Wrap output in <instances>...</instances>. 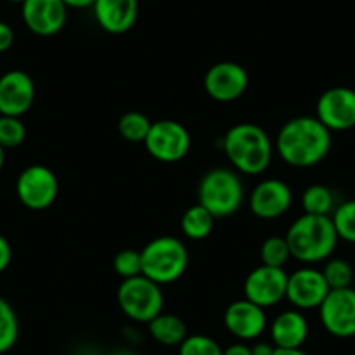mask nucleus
<instances>
[{
	"label": "nucleus",
	"mask_w": 355,
	"mask_h": 355,
	"mask_svg": "<svg viewBox=\"0 0 355 355\" xmlns=\"http://www.w3.org/2000/svg\"><path fill=\"white\" fill-rule=\"evenodd\" d=\"M141 275L159 286L173 284L189 268V249L178 237H155L139 251Z\"/></svg>",
	"instance_id": "4"
},
{
	"label": "nucleus",
	"mask_w": 355,
	"mask_h": 355,
	"mask_svg": "<svg viewBox=\"0 0 355 355\" xmlns=\"http://www.w3.org/2000/svg\"><path fill=\"white\" fill-rule=\"evenodd\" d=\"M288 272L277 266L259 265L248 274L244 281V298L261 309H270L286 300Z\"/></svg>",
	"instance_id": "9"
},
{
	"label": "nucleus",
	"mask_w": 355,
	"mask_h": 355,
	"mask_svg": "<svg viewBox=\"0 0 355 355\" xmlns=\"http://www.w3.org/2000/svg\"><path fill=\"white\" fill-rule=\"evenodd\" d=\"M143 145L155 160L174 164L189 155L192 148V136L182 122L162 119L152 122V128Z\"/></svg>",
	"instance_id": "7"
},
{
	"label": "nucleus",
	"mask_w": 355,
	"mask_h": 355,
	"mask_svg": "<svg viewBox=\"0 0 355 355\" xmlns=\"http://www.w3.org/2000/svg\"><path fill=\"white\" fill-rule=\"evenodd\" d=\"M19 336V320L11 303L0 296V355L11 350Z\"/></svg>",
	"instance_id": "23"
},
{
	"label": "nucleus",
	"mask_w": 355,
	"mask_h": 355,
	"mask_svg": "<svg viewBox=\"0 0 355 355\" xmlns=\"http://www.w3.org/2000/svg\"><path fill=\"white\" fill-rule=\"evenodd\" d=\"M117 303L125 317L148 324L164 312V293L159 284L145 275L124 279L117 289Z\"/></svg>",
	"instance_id": "6"
},
{
	"label": "nucleus",
	"mask_w": 355,
	"mask_h": 355,
	"mask_svg": "<svg viewBox=\"0 0 355 355\" xmlns=\"http://www.w3.org/2000/svg\"><path fill=\"white\" fill-rule=\"evenodd\" d=\"M119 355H131V354H128V352H121V354Z\"/></svg>",
	"instance_id": "39"
},
{
	"label": "nucleus",
	"mask_w": 355,
	"mask_h": 355,
	"mask_svg": "<svg viewBox=\"0 0 355 355\" xmlns=\"http://www.w3.org/2000/svg\"><path fill=\"white\" fill-rule=\"evenodd\" d=\"M68 9H85L93 8L94 0H63Z\"/></svg>",
	"instance_id": "35"
},
{
	"label": "nucleus",
	"mask_w": 355,
	"mask_h": 355,
	"mask_svg": "<svg viewBox=\"0 0 355 355\" xmlns=\"http://www.w3.org/2000/svg\"><path fill=\"white\" fill-rule=\"evenodd\" d=\"M178 348L180 355H223L220 343L206 334H190Z\"/></svg>",
	"instance_id": "29"
},
{
	"label": "nucleus",
	"mask_w": 355,
	"mask_h": 355,
	"mask_svg": "<svg viewBox=\"0 0 355 355\" xmlns=\"http://www.w3.org/2000/svg\"><path fill=\"white\" fill-rule=\"evenodd\" d=\"M58 193L60 183L56 174L44 164H32L25 167L16 180V196L26 209H49L56 202Z\"/></svg>",
	"instance_id": "8"
},
{
	"label": "nucleus",
	"mask_w": 355,
	"mask_h": 355,
	"mask_svg": "<svg viewBox=\"0 0 355 355\" xmlns=\"http://www.w3.org/2000/svg\"><path fill=\"white\" fill-rule=\"evenodd\" d=\"M322 270L313 265H305L288 275L286 300L298 310H315L322 305L324 298L329 293Z\"/></svg>",
	"instance_id": "12"
},
{
	"label": "nucleus",
	"mask_w": 355,
	"mask_h": 355,
	"mask_svg": "<svg viewBox=\"0 0 355 355\" xmlns=\"http://www.w3.org/2000/svg\"><path fill=\"white\" fill-rule=\"evenodd\" d=\"M270 338L275 348H302L309 338V320L302 310H284L270 324Z\"/></svg>",
	"instance_id": "19"
},
{
	"label": "nucleus",
	"mask_w": 355,
	"mask_h": 355,
	"mask_svg": "<svg viewBox=\"0 0 355 355\" xmlns=\"http://www.w3.org/2000/svg\"><path fill=\"white\" fill-rule=\"evenodd\" d=\"M252 355H274L275 347L274 343H268V341H258L256 345L251 347Z\"/></svg>",
	"instance_id": "34"
},
{
	"label": "nucleus",
	"mask_w": 355,
	"mask_h": 355,
	"mask_svg": "<svg viewBox=\"0 0 355 355\" xmlns=\"http://www.w3.org/2000/svg\"><path fill=\"white\" fill-rule=\"evenodd\" d=\"M114 270L119 277L124 279L141 275V254L136 249H122L114 258Z\"/></svg>",
	"instance_id": "30"
},
{
	"label": "nucleus",
	"mask_w": 355,
	"mask_h": 355,
	"mask_svg": "<svg viewBox=\"0 0 355 355\" xmlns=\"http://www.w3.org/2000/svg\"><path fill=\"white\" fill-rule=\"evenodd\" d=\"M8 2H11V4H23L25 0H8Z\"/></svg>",
	"instance_id": "38"
},
{
	"label": "nucleus",
	"mask_w": 355,
	"mask_h": 355,
	"mask_svg": "<svg viewBox=\"0 0 355 355\" xmlns=\"http://www.w3.org/2000/svg\"><path fill=\"white\" fill-rule=\"evenodd\" d=\"M223 152L234 169L248 176L265 173L274 159V141L261 125L241 122L223 136Z\"/></svg>",
	"instance_id": "2"
},
{
	"label": "nucleus",
	"mask_w": 355,
	"mask_h": 355,
	"mask_svg": "<svg viewBox=\"0 0 355 355\" xmlns=\"http://www.w3.org/2000/svg\"><path fill=\"white\" fill-rule=\"evenodd\" d=\"M26 138V128L21 117L0 115V146L6 150L16 148Z\"/></svg>",
	"instance_id": "28"
},
{
	"label": "nucleus",
	"mask_w": 355,
	"mask_h": 355,
	"mask_svg": "<svg viewBox=\"0 0 355 355\" xmlns=\"http://www.w3.org/2000/svg\"><path fill=\"white\" fill-rule=\"evenodd\" d=\"M291 258L303 265H315L331 258L338 244V234L331 216L305 214L296 218L286 232Z\"/></svg>",
	"instance_id": "3"
},
{
	"label": "nucleus",
	"mask_w": 355,
	"mask_h": 355,
	"mask_svg": "<svg viewBox=\"0 0 355 355\" xmlns=\"http://www.w3.org/2000/svg\"><path fill=\"white\" fill-rule=\"evenodd\" d=\"M15 44V30L6 21H0V54L9 51Z\"/></svg>",
	"instance_id": "32"
},
{
	"label": "nucleus",
	"mask_w": 355,
	"mask_h": 355,
	"mask_svg": "<svg viewBox=\"0 0 355 355\" xmlns=\"http://www.w3.org/2000/svg\"><path fill=\"white\" fill-rule=\"evenodd\" d=\"M315 117L333 131H348L355 128V91L336 85L324 91L315 105Z\"/></svg>",
	"instance_id": "11"
},
{
	"label": "nucleus",
	"mask_w": 355,
	"mask_h": 355,
	"mask_svg": "<svg viewBox=\"0 0 355 355\" xmlns=\"http://www.w3.org/2000/svg\"><path fill=\"white\" fill-rule=\"evenodd\" d=\"M331 131L312 115H302L286 122L275 138V152L291 167L309 169L322 162L331 152Z\"/></svg>",
	"instance_id": "1"
},
{
	"label": "nucleus",
	"mask_w": 355,
	"mask_h": 355,
	"mask_svg": "<svg viewBox=\"0 0 355 355\" xmlns=\"http://www.w3.org/2000/svg\"><path fill=\"white\" fill-rule=\"evenodd\" d=\"M94 18L112 35L128 33L138 21L139 0H94Z\"/></svg>",
	"instance_id": "18"
},
{
	"label": "nucleus",
	"mask_w": 355,
	"mask_h": 355,
	"mask_svg": "<svg viewBox=\"0 0 355 355\" xmlns=\"http://www.w3.org/2000/svg\"><path fill=\"white\" fill-rule=\"evenodd\" d=\"M12 261V248L8 239L0 234V274L8 270V266Z\"/></svg>",
	"instance_id": "31"
},
{
	"label": "nucleus",
	"mask_w": 355,
	"mask_h": 355,
	"mask_svg": "<svg viewBox=\"0 0 355 355\" xmlns=\"http://www.w3.org/2000/svg\"><path fill=\"white\" fill-rule=\"evenodd\" d=\"M223 355H252L251 347L245 345V341H237L234 345H228L227 348H223Z\"/></svg>",
	"instance_id": "33"
},
{
	"label": "nucleus",
	"mask_w": 355,
	"mask_h": 355,
	"mask_svg": "<svg viewBox=\"0 0 355 355\" xmlns=\"http://www.w3.org/2000/svg\"><path fill=\"white\" fill-rule=\"evenodd\" d=\"M274 355H309L303 348H275Z\"/></svg>",
	"instance_id": "36"
},
{
	"label": "nucleus",
	"mask_w": 355,
	"mask_h": 355,
	"mask_svg": "<svg viewBox=\"0 0 355 355\" xmlns=\"http://www.w3.org/2000/svg\"><path fill=\"white\" fill-rule=\"evenodd\" d=\"M322 275L326 279L329 289H345L352 288L354 282V268L350 263L343 258H329L326 259V265L322 268Z\"/></svg>",
	"instance_id": "26"
},
{
	"label": "nucleus",
	"mask_w": 355,
	"mask_h": 355,
	"mask_svg": "<svg viewBox=\"0 0 355 355\" xmlns=\"http://www.w3.org/2000/svg\"><path fill=\"white\" fill-rule=\"evenodd\" d=\"M148 331L150 336L164 347H180L182 341L189 336L187 324L183 322L182 317L166 312L159 313L155 319L150 320Z\"/></svg>",
	"instance_id": "20"
},
{
	"label": "nucleus",
	"mask_w": 355,
	"mask_h": 355,
	"mask_svg": "<svg viewBox=\"0 0 355 355\" xmlns=\"http://www.w3.org/2000/svg\"><path fill=\"white\" fill-rule=\"evenodd\" d=\"M4 164H6V148L0 146V173H2V169H4Z\"/></svg>",
	"instance_id": "37"
},
{
	"label": "nucleus",
	"mask_w": 355,
	"mask_h": 355,
	"mask_svg": "<svg viewBox=\"0 0 355 355\" xmlns=\"http://www.w3.org/2000/svg\"><path fill=\"white\" fill-rule=\"evenodd\" d=\"M244 183L237 171L228 167H214L200 178L197 199L216 220L237 213L244 204Z\"/></svg>",
	"instance_id": "5"
},
{
	"label": "nucleus",
	"mask_w": 355,
	"mask_h": 355,
	"mask_svg": "<svg viewBox=\"0 0 355 355\" xmlns=\"http://www.w3.org/2000/svg\"><path fill=\"white\" fill-rule=\"evenodd\" d=\"M223 324L228 333L239 341H252L265 333L268 320H266L265 309L242 298L227 306Z\"/></svg>",
	"instance_id": "17"
},
{
	"label": "nucleus",
	"mask_w": 355,
	"mask_h": 355,
	"mask_svg": "<svg viewBox=\"0 0 355 355\" xmlns=\"http://www.w3.org/2000/svg\"><path fill=\"white\" fill-rule=\"evenodd\" d=\"M336 199L329 187L326 185H310L302 196V207L305 214H315V216H331L336 209Z\"/></svg>",
	"instance_id": "22"
},
{
	"label": "nucleus",
	"mask_w": 355,
	"mask_h": 355,
	"mask_svg": "<svg viewBox=\"0 0 355 355\" xmlns=\"http://www.w3.org/2000/svg\"><path fill=\"white\" fill-rule=\"evenodd\" d=\"M293 204V190L282 180H261L249 193V209L259 220H275L289 211Z\"/></svg>",
	"instance_id": "14"
},
{
	"label": "nucleus",
	"mask_w": 355,
	"mask_h": 355,
	"mask_svg": "<svg viewBox=\"0 0 355 355\" xmlns=\"http://www.w3.org/2000/svg\"><path fill=\"white\" fill-rule=\"evenodd\" d=\"M331 220L336 228L338 239L355 244V199L338 204Z\"/></svg>",
	"instance_id": "27"
},
{
	"label": "nucleus",
	"mask_w": 355,
	"mask_h": 355,
	"mask_svg": "<svg viewBox=\"0 0 355 355\" xmlns=\"http://www.w3.org/2000/svg\"><path fill=\"white\" fill-rule=\"evenodd\" d=\"M150 128H152V121L141 112H128L117 122L119 135L125 141L131 143H145Z\"/></svg>",
	"instance_id": "24"
},
{
	"label": "nucleus",
	"mask_w": 355,
	"mask_h": 355,
	"mask_svg": "<svg viewBox=\"0 0 355 355\" xmlns=\"http://www.w3.org/2000/svg\"><path fill=\"white\" fill-rule=\"evenodd\" d=\"M21 18L26 28L39 37H53L64 28L68 8L63 0H25Z\"/></svg>",
	"instance_id": "15"
},
{
	"label": "nucleus",
	"mask_w": 355,
	"mask_h": 355,
	"mask_svg": "<svg viewBox=\"0 0 355 355\" xmlns=\"http://www.w3.org/2000/svg\"><path fill=\"white\" fill-rule=\"evenodd\" d=\"M259 258H261V265L284 268L289 259H291V251H289V244L286 237L274 235V237L265 239V242L259 248Z\"/></svg>",
	"instance_id": "25"
},
{
	"label": "nucleus",
	"mask_w": 355,
	"mask_h": 355,
	"mask_svg": "<svg viewBox=\"0 0 355 355\" xmlns=\"http://www.w3.org/2000/svg\"><path fill=\"white\" fill-rule=\"evenodd\" d=\"M35 101V84L23 70L6 71L0 77V115L23 117Z\"/></svg>",
	"instance_id": "16"
},
{
	"label": "nucleus",
	"mask_w": 355,
	"mask_h": 355,
	"mask_svg": "<svg viewBox=\"0 0 355 355\" xmlns=\"http://www.w3.org/2000/svg\"><path fill=\"white\" fill-rule=\"evenodd\" d=\"M320 324L336 338L355 336V289H331L319 306Z\"/></svg>",
	"instance_id": "10"
},
{
	"label": "nucleus",
	"mask_w": 355,
	"mask_h": 355,
	"mask_svg": "<svg viewBox=\"0 0 355 355\" xmlns=\"http://www.w3.org/2000/svg\"><path fill=\"white\" fill-rule=\"evenodd\" d=\"M249 87V73L242 64L234 61H220L213 64L204 75V89L220 103H232L239 100Z\"/></svg>",
	"instance_id": "13"
},
{
	"label": "nucleus",
	"mask_w": 355,
	"mask_h": 355,
	"mask_svg": "<svg viewBox=\"0 0 355 355\" xmlns=\"http://www.w3.org/2000/svg\"><path fill=\"white\" fill-rule=\"evenodd\" d=\"M214 221H216V218L206 207L196 204V206H190L183 213L180 227H182L183 235L190 239V241H204L213 232Z\"/></svg>",
	"instance_id": "21"
}]
</instances>
